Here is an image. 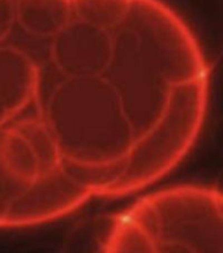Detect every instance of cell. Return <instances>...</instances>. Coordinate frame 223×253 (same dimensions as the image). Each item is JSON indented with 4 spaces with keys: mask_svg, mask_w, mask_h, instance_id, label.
<instances>
[{
    "mask_svg": "<svg viewBox=\"0 0 223 253\" xmlns=\"http://www.w3.org/2000/svg\"><path fill=\"white\" fill-rule=\"evenodd\" d=\"M210 68L137 0H0V230L153 188L206 123Z\"/></svg>",
    "mask_w": 223,
    "mask_h": 253,
    "instance_id": "6da1fadb",
    "label": "cell"
},
{
    "mask_svg": "<svg viewBox=\"0 0 223 253\" xmlns=\"http://www.w3.org/2000/svg\"><path fill=\"white\" fill-rule=\"evenodd\" d=\"M99 253H223L220 188L183 183L145 192L112 218Z\"/></svg>",
    "mask_w": 223,
    "mask_h": 253,
    "instance_id": "7a4b0ae2",
    "label": "cell"
}]
</instances>
